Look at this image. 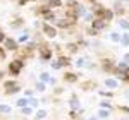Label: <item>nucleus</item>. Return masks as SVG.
Instances as JSON below:
<instances>
[{
  "mask_svg": "<svg viewBox=\"0 0 129 120\" xmlns=\"http://www.w3.org/2000/svg\"><path fill=\"white\" fill-rule=\"evenodd\" d=\"M76 65H78V67H83V65H84V58H79L76 62Z\"/></svg>",
  "mask_w": 129,
  "mask_h": 120,
  "instance_id": "bb28decb",
  "label": "nucleus"
},
{
  "mask_svg": "<svg viewBox=\"0 0 129 120\" xmlns=\"http://www.w3.org/2000/svg\"><path fill=\"white\" fill-rule=\"evenodd\" d=\"M69 105H71V108H72V110H76V108H79V101L76 100V98H72V100L69 101Z\"/></svg>",
  "mask_w": 129,
  "mask_h": 120,
  "instance_id": "a211bd4d",
  "label": "nucleus"
},
{
  "mask_svg": "<svg viewBox=\"0 0 129 120\" xmlns=\"http://www.w3.org/2000/svg\"><path fill=\"white\" fill-rule=\"evenodd\" d=\"M43 16H45V21H48V22H52V21L55 22V21H57V16H55L52 10H47V12H43Z\"/></svg>",
  "mask_w": 129,
  "mask_h": 120,
  "instance_id": "1a4fd4ad",
  "label": "nucleus"
},
{
  "mask_svg": "<svg viewBox=\"0 0 129 120\" xmlns=\"http://www.w3.org/2000/svg\"><path fill=\"white\" fill-rule=\"evenodd\" d=\"M22 67H24V62H22L21 58L12 60V62L9 64V74L10 76H17V74H21Z\"/></svg>",
  "mask_w": 129,
  "mask_h": 120,
  "instance_id": "f03ea898",
  "label": "nucleus"
},
{
  "mask_svg": "<svg viewBox=\"0 0 129 120\" xmlns=\"http://www.w3.org/2000/svg\"><path fill=\"white\" fill-rule=\"evenodd\" d=\"M59 64H60V67H64V65H67V64H69V60L66 58V57H60V58H59Z\"/></svg>",
  "mask_w": 129,
  "mask_h": 120,
  "instance_id": "b1692460",
  "label": "nucleus"
},
{
  "mask_svg": "<svg viewBox=\"0 0 129 120\" xmlns=\"http://www.w3.org/2000/svg\"><path fill=\"white\" fill-rule=\"evenodd\" d=\"M124 2H129V0H124Z\"/></svg>",
  "mask_w": 129,
  "mask_h": 120,
  "instance_id": "c9c22d12",
  "label": "nucleus"
},
{
  "mask_svg": "<svg viewBox=\"0 0 129 120\" xmlns=\"http://www.w3.org/2000/svg\"><path fill=\"white\" fill-rule=\"evenodd\" d=\"M69 51H76V46L74 45H69Z\"/></svg>",
  "mask_w": 129,
  "mask_h": 120,
  "instance_id": "72a5a7b5",
  "label": "nucleus"
},
{
  "mask_svg": "<svg viewBox=\"0 0 129 120\" xmlns=\"http://www.w3.org/2000/svg\"><path fill=\"white\" fill-rule=\"evenodd\" d=\"M102 108H109L110 110V103L109 101H102Z\"/></svg>",
  "mask_w": 129,
  "mask_h": 120,
  "instance_id": "a878e982",
  "label": "nucleus"
},
{
  "mask_svg": "<svg viewBox=\"0 0 129 120\" xmlns=\"http://www.w3.org/2000/svg\"><path fill=\"white\" fill-rule=\"evenodd\" d=\"M109 115H110L109 108H102V110L98 111V117H100V118H109Z\"/></svg>",
  "mask_w": 129,
  "mask_h": 120,
  "instance_id": "4468645a",
  "label": "nucleus"
},
{
  "mask_svg": "<svg viewBox=\"0 0 129 120\" xmlns=\"http://www.w3.org/2000/svg\"><path fill=\"white\" fill-rule=\"evenodd\" d=\"M19 2H21V0H17V4H19Z\"/></svg>",
  "mask_w": 129,
  "mask_h": 120,
  "instance_id": "f704fd0d",
  "label": "nucleus"
},
{
  "mask_svg": "<svg viewBox=\"0 0 129 120\" xmlns=\"http://www.w3.org/2000/svg\"><path fill=\"white\" fill-rule=\"evenodd\" d=\"M5 48L7 50H17V41L16 40H10V38H5Z\"/></svg>",
  "mask_w": 129,
  "mask_h": 120,
  "instance_id": "0eeeda50",
  "label": "nucleus"
},
{
  "mask_svg": "<svg viewBox=\"0 0 129 120\" xmlns=\"http://www.w3.org/2000/svg\"><path fill=\"white\" fill-rule=\"evenodd\" d=\"M40 79L43 81V82H47V81H48V82H50V81H52V77H50V76H48V72H41Z\"/></svg>",
  "mask_w": 129,
  "mask_h": 120,
  "instance_id": "aec40b11",
  "label": "nucleus"
},
{
  "mask_svg": "<svg viewBox=\"0 0 129 120\" xmlns=\"http://www.w3.org/2000/svg\"><path fill=\"white\" fill-rule=\"evenodd\" d=\"M36 105H38V100H36V98H33V96H29V106H33V108H35Z\"/></svg>",
  "mask_w": 129,
  "mask_h": 120,
  "instance_id": "393cba45",
  "label": "nucleus"
},
{
  "mask_svg": "<svg viewBox=\"0 0 129 120\" xmlns=\"http://www.w3.org/2000/svg\"><path fill=\"white\" fill-rule=\"evenodd\" d=\"M110 40L115 41V43H117V41L120 43V34H119V33H112V34H110Z\"/></svg>",
  "mask_w": 129,
  "mask_h": 120,
  "instance_id": "412c9836",
  "label": "nucleus"
},
{
  "mask_svg": "<svg viewBox=\"0 0 129 120\" xmlns=\"http://www.w3.org/2000/svg\"><path fill=\"white\" fill-rule=\"evenodd\" d=\"M120 45L122 46H129V33H124L120 36Z\"/></svg>",
  "mask_w": 129,
  "mask_h": 120,
  "instance_id": "f8f14e48",
  "label": "nucleus"
},
{
  "mask_svg": "<svg viewBox=\"0 0 129 120\" xmlns=\"http://www.w3.org/2000/svg\"><path fill=\"white\" fill-rule=\"evenodd\" d=\"M4 86H5L4 89H5L7 94H14V93H19V91H21V86H19V84H16L14 81H7Z\"/></svg>",
  "mask_w": 129,
  "mask_h": 120,
  "instance_id": "7ed1b4c3",
  "label": "nucleus"
},
{
  "mask_svg": "<svg viewBox=\"0 0 129 120\" xmlns=\"http://www.w3.org/2000/svg\"><path fill=\"white\" fill-rule=\"evenodd\" d=\"M0 41H5V34H4L2 31H0Z\"/></svg>",
  "mask_w": 129,
  "mask_h": 120,
  "instance_id": "473e14b6",
  "label": "nucleus"
},
{
  "mask_svg": "<svg viewBox=\"0 0 129 120\" xmlns=\"http://www.w3.org/2000/svg\"><path fill=\"white\" fill-rule=\"evenodd\" d=\"M119 26L122 28V29L129 31V21H127V19H120V21H119Z\"/></svg>",
  "mask_w": 129,
  "mask_h": 120,
  "instance_id": "dca6fc26",
  "label": "nucleus"
},
{
  "mask_svg": "<svg viewBox=\"0 0 129 120\" xmlns=\"http://www.w3.org/2000/svg\"><path fill=\"white\" fill-rule=\"evenodd\" d=\"M52 67H53V69H60V64H59V60H57V62H52Z\"/></svg>",
  "mask_w": 129,
  "mask_h": 120,
  "instance_id": "cd10ccee",
  "label": "nucleus"
},
{
  "mask_svg": "<svg viewBox=\"0 0 129 120\" xmlns=\"http://www.w3.org/2000/svg\"><path fill=\"white\" fill-rule=\"evenodd\" d=\"M105 86H107L109 89H115V88L119 86V82H117V79H112V77H110V79L105 81Z\"/></svg>",
  "mask_w": 129,
  "mask_h": 120,
  "instance_id": "6e6552de",
  "label": "nucleus"
},
{
  "mask_svg": "<svg viewBox=\"0 0 129 120\" xmlns=\"http://www.w3.org/2000/svg\"><path fill=\"white\" fill-rule=\"evenodd\" d=\"M28 38H29L28 34H22V36H21V38H19V41H26V40H28Z\"/></svg>",
  "mask_w": 129,
  "mask_h": 120,
  "instance_id": "2f4dec72",
  "label": "nucleus"
},
{
  "mask_svg": "<svg viewBox=\"0 0 129 120\" xmlns=\"http://www.w3.org/2000/svg\"><path fill=\"white\" fill-rule=\"evenodd\" d=\"M28 2H35V0H21V2H19V5H26Z\"/></svg>",
  "mask_w": 129,
  "mask_h": 120,
  "instance_id": "c756f323",
  "label": "nucleus"
},
{
  "mask_svg": "<svg viewBox=\"0 0 129 120\" xmlns=\"http://www.w3.org/2000/svg\"><path fill=\"white\" fill-rule=\"evenodd\" d=\"M47 117V111L45 110H38L36 111V118H45Z\"/></svg>",
  "mask_w": 129,
  "mask_h": 120,
  "instance_id": "4be33fe9",
  "label": "nucleus"
},
{
  "mask_svg": "<svg viewBox=\"0 0 129 120\" xmlns=\"http://www.w3.org/2000/svg\"><path fill=\"white\" fill-rule=\"evenodd\" d=\"M40 57L43 60H50V58H52V50H50L48 46H45V45L40 46Z\"/></svg>",
  "mask_w": 129,
  "mask_h": 120,
  "instance_id": "423d86ee",
  "label": "nucleus"
},
{
  "mask_svg": "<svg viewBox=\"0 0 129 120\" xmlns=\"http://www.w3.org/2000/svg\"><path fill=\"white\" fill-rule=\"evenodd\" d=\"M36 91H40V93H43V91H45V82H43V81L36 84Z\"/></svg>",
  "mask_w": 129,
  "mask_h": 120,
  "instance_id": "5701e85b",
  "label": "nucleus"
},
{
  "mask_svg": "<svg viewBox=\"0 0 129 120\" xmlns=\"http://www.w3.org/2000/svg\"><path fill=\"white\" fill-rule=\"evenodd\" d=\"M105 26H107V21L102 19V17H95V19H93V22H91V28H93V29H96V31L103 29Z\"/></svg>",
  "mask_w": 129,
  "mask_h": 120,
  "instance_id": "20e7f679",
  "label": "nucleus"
},
{
  "mask_svg": "<svg viewBox=\"0 0 129 120\" xmlns=\"http://www.w3.org/2000/svg\"><path fill=\"white\" fill-rule=\"evenodd\" d=\"M31 111H33V106H29V105L21 108V113H22V115H31Z\"/></svg>",
  "mask_w": 129,
  "mask_h": 120,
  "instance_id": "f3484780",
  "label": "nucleus"
},
{
  "mask_svg": "<svg viewBox=\"0 0 129 120\" xmlns=\"http://www.w3.org/2000/svg\"><path fill=\"white\" fill-rule=\"evenodd\" d=\"M122 60H124V62H126V64H129V53H126V55H124V57H122Z\"/></svg>",
  "mask_w": 129,
  "mask_h": 120,
  "instance_id": "c85d7f7f",
  "label": "nucleus"
},
{
  "mask_svg": "<svg viewBox=\"0 0 129 120\" xmlns=\"http://www.w3.org/2000/svg\"><path fill=\"white\" fill-rule=\"evenodd\" d=\"M119 77H122L124 81H129V67L124 70V72H119Z\"/></svg>",
  "mask_w": 129,
  "mask_h": 120,
  "instance_id": "6ab92c4d",
  "label": "nucleus"
},
{
  "mask_svg": "<svg viewBox=\"0 0 129 120\" xmlns=\"http://www.w3.org/2000/svg\"><path fill=\"white\" fill-rule=\"evenodd\" d=\"M64 79L67 81V82H74V81H78V76H76V74H72V72H67V74L64 76Z\"/></svg>",
  "mask_w": 129,
  "mask_h": 120,
  "instance_id": "9b49d317",
  "label": "nucleus"
},
{
  "mask_svg": "<svg viewBox=\"0 0 129 120\" xmlns=\"http://www.w3.org/2000/svg\"><path fill=\"white\" fill-rule=\"evenodd\" d=\"M0 113L2 115H9V113H12V108L9 105H0Z\"/></svg>",
  "mask_w": 129,
  "mask_h": 120,
  "instance_id": "9d476101",
  "label": "nucleus"
},
{
  "mask_svg": "<svg viewBox=\"0 0 129 120\" xmlns=\"http://www.w3.org/2000/svg\"><path fill=\"white\" fill-rule=\"evenodd\" d=\"M43 33H45L47 38H55L57 36V29L53 26H50V24H43Z\"/></svg>",
  "mask_w": 129,
  "mask_h": 120,
  "instance_id": "39448f33",
  "label": "nucleus"
},
{
  "mask_svg": "<svg viewBox=\"0 0 129 120\" xmlns=\"http://www.w3.org/2000/svg\"><path fill=\"white\" fill-rule=\"evenodd\" d=\"M29 105V98L26 100V98H21V100H17V106L19 108H22V106H28Z\"/></svg>",
  "mask_w": 129,
  "mask_h": 120,
  "instance_id": "2eb2a0df",
  "label": "nucleus"
},
{
  "mask_svg": "<svg viewBox=\"0 0 129 120\" xmlns=\"http://www.w3.org/2000/svg\"><path fill=\"white\" fill-rule=\"evenodd\" d=\"M47 4H48L52 9H57V7H60V5H62V0H48Z\"/></svg>",
  "mask_w": 129,
  "mask_h": 120,
  "instance_id": "ddd939ff",
  "label": "nucleus"
},
{
  "mask_svg": "<svg viewBox=\"0 0 129 120\" xmlns=\"http://www.w3.org/2000/svg\"><path fill=\"white\" fill-rule=\"evenodd\" d=\"M4 58H5V51L0 48V60H4Z\"/></svg>",
  "mask_w": 129,
  "mask_h": 120,
  "instance_id": "7c9ffc66",
  "label": "nucleus"
},
{
  "mask_svg": "<svg viewBox=\"0 0 129 120\" xmlns=\"http://www.w3.org/2000/svg\"><path fill=\"white\" fill-rule=\"evenodd\" d=\"M95 17H102V19H105V21H112L114 12L110 9L102 7V5H95Z\"/></svg>",
  "mask_w": 129,
  "mask_h": 120,
  "instance_id": "f257e3e1",
  "label": "nucleus"
}]
</instances>
